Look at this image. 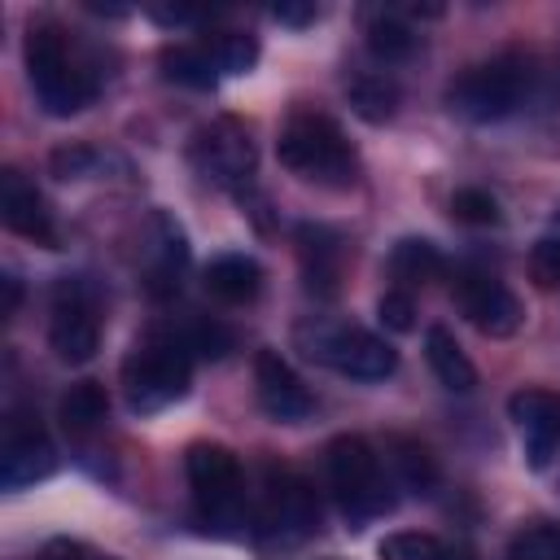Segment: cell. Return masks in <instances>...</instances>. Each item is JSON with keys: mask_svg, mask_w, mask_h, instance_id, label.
Segmentation results:
<instances>
[{"mask_svg": "<svg viewBox=\"0 0 560 560\" xmlns=\"http://www.w3.org/2000/svg\"><path fill=\"white\" fill-rule=\"evenodd\" d=\"M26 79L35 101L52 118H70L96 96V70L74 48L70 31L57 22H31L26 31Z\"/></svg>", "mask_w": 560, "mask_h": 560, "instance_id": "6da1fadb", "label": "cell"}, {"mask_svg": "<svg viewBox=\"0 0 560 560\" xmlns=\"http://www.w3.org/2000/svg\"><path fill=\"white\" fill-rule=\"evenodd\" d=\"M188 381H192V350L175 328L144 332L122 363V394L127 407L140 416L179 402L188 394Z\"/></svg>", "mask_w": 560, "mask_h": 560, "instance_id": "7a4b0ae2", "label": "cell"}, {"mask_svg": "<svg viewBox=\"0 0 560 560\" xmlns=\"http://www.w3.org/2000/svg\"><path fill=\"white\" fill-rule=\"evenodd\" d=\"M276 158L280 166H289L293 175L311 179V184H328V188H346L359 175V153L346 140V131L315 109H298L276 140Z\"/></svg>", "mask_w": 560, "mask_h": 560, "instance_id": "3957f363", "label": "cell"}, {"mask_svg": "<svg viewBox=\"0 0 560 560\" xmlns=\"http://www.w3.org/2000/svg\"><path fill=\"white\" fill-rule=\"evenodd\" d=\"M529 83H534L529 57L499 52V57L477 61L464 74H455L446 83V105H451V114H459L468 122H499L525 105Z\"/></svg>", "mask_w": 560, "mask_h": 560, "instance_id": "277c9868", "label": "cell"}, {"mask_svg": "<svg viewBox=\"0 0 560 560\" xmlns=\"http://www.w3.org/2000/svg\"><path fill=\"white\" fill-rule=\"evenodd\" d=\"M298 350L324 368H332L337 376L350 381H385L398 368V354L385 337L359 328V324H337V319H306L293 332Z\"/></svg>", "mask_w": 560, "mask_h": 560, "instance_id": "5b68a950", "label": "cell"}, {"mask_svg": "<svg viewBox=\"0 0 560 560\" xmlns=\"http://www.w3.org/2000/svg\"><path fill=\"white\" fill-rule=\"evenodd\" d=\"M324 464H328V490H332V499H337L346 521L363 525V521H372V516L394 508L389 481L381 472V455L368 446V438H359V433L332 438Z\"/></svg>", "mask_w": 560, "mask_h": 560, "instance_id": "8992f818", "label": "cell"}, {"mask_svg": "<svg viewBox=\"0 0 560 560\" xmlns=\"http://www.w3.org/2000/svg\"><path fill=\"white\" fill-rule=\"evenodd\" d=\"M184 472H188L197 521L206 529H228L245 516V472H241V459L228 446L192 442L188 455H184Z\"/></svg>", "mask_w": 560, "mask_h": 560, "instance_id": "52a82bcc", "label": "cell"}, {"mask_svg": "<svg viewBox=\"0 0 560 560\" xmlns=\"http://www.w3.org/2000/svg\"><path fill=\"white\" fill-rule=\"evenodd\" d=\"M319 529V494L289 468H267L254 499V534L271 547H293Z\"/></svg>", "mask_w": 560, "mask_h": 560, "instance_id": "ba28073f", "label": "cell"}, {"mask_svg": "<svg viewBox=\"0 0 560 560\" xmlns=\"http://www.w3.org/2000/svg\"><path fill=\"white\" fill-rule=\"evenodd\" d=\"M48 346L66 363H88L101 346V293L88 276H61L52 289Z\"/></svg>", "mask_w": 560, "mask_h": 560, "instance_id": "9c48e42d", "label": "cell"}, {"mask_svg": "<svg viewBox=\"0 0 560 560\" xmlns=\"http://www.w3.org/2000/svg\"><path fill=\"white\" fill-rule=\"evenodd\" d=\"M188 158H192L197 175L206 184H214V188H241V184H249L254 162H258L254 140H249V131L236 118H214V122L197 127L192 131V144H188Z\"/></svg>", "mask_w": 560, "mask_h": 560, "instance_id": "30bf717a", "label": "cell"}, {"mask_svg": "<svg viewBox=\"0 0 560 560\" xmlns=\"http://www.w3.org/2000/svg\"><path fill=\"white\" fill-rule=\"evenodd\" d=\"M52 464H57V455H52V442H48V433H44L39 416H35V411H26V407H13V411L4 416L0 481H4L9 490H22V486H31V481L48 477V472H52Z\"/></svg>", "mask_w": 560, "mask_h": 560, "instance_id": "8fae6325", "label": "cell"}, {"mask_svg": "<svg viewBox=\"0 0 560 560\" xmlns=\"http://www.w3.org/2000/svg\"><path fill=\"white\" fill-rule=\"evenodd\" d=\"M455 302H459L464 319L486 337H512L521 328V319H525L521 298L499 276H486V271L455 276Z\"/></svg>", "mask_w": 560, "mask_h": 560, "instance_id": "7c38bea8", "label": "cell"}, {"mask_svg": "<svg viewBox=\"0 0 560 560\" xmlns=\"http://www.w3.org/2000/svg\"><path fill=\"white\" fill-rule=\"evenodd\" d=\"M508 416H512V424L521 433L529 468H547L551 455L560 451V394L525 385V389H516L508 398Z\"/></svg>", "mask_w": 560, "mask_h": 560, "instance_id": "4fadbf2b", "label": "cell"}, {"mask_svg": "<svg viewBox=\"0 0 560 560\" xmlns=\"http://www.w3.org/2000/svg\"><path fill=\"white\" fill-rule=\"evenodd\" d=\"M254 389H258V402L271 420L280 424H298L315 411V398L306 394L302 376L276 354V350H258L254 359Z\"/></svg>", "mask_w": 560, "mask_h": 560, "instance_id": "5bb4252c", "label": "cell"}, {"mask_svg": "<svg viewBox=\"0 0 560 560\" xmlns=\"http://www.w3.org/2000/svg\"><path fill=\"white\" fill-rule=\"evenodd\" d=\"M188 267V241L184 228L171 214H153L144 228V284L153 298H171L179 289V276Z\"/></svg>", "mask_w": 560, "mask_h": 560, "instance_id": "9a60e30c", "label": "cell"}, {"mask_svg": "<svg viewBox=\"0 0 560 560\" xmlns=\"http://www.w3.org/2000/svg\"><path fill=\"white\" fill-rule=\"evenodd\" d=\"M0 219H4L9 232L26 236V241H35V245H48V249L57 245L52 214H48L39 188H35L18 166H9V171L0 175Z\"/></svg>", "mask_w": 560, "mask_h": 560, "instance_id": "2e32d148", "label": "cell"}, {"mask_svg": "<svg viewBox=\"0 0 560 560\" xmlns=\"http://www.w3.org/2000/svg\"><path fill=\"white\" fill-rule=\"evenodd\" d=\"M298 254H302L306 289L319 293V298H332V293H337V280H341V262H346L341 236L328 232V228L302 223V228H298Z\"/></svg>", "mask_w": 560, "mask_h": 560, "instance_id": "e0dca14e", "label": "cell"}, {"mask_svg": "<svg viewBox=\"0 0 560 560\" xmlns=\"http://www.w3.org/2000/svg\"><path fill=\"white\" fill-rule=\"evenodd\" d=\"M206 289H210V298H219L228 306H245L262 289V267L249 254H219L206 267Z\"/></svg>", "mask_w": 560, "mask_h": 560, "instance_id": "ac0fdd59", "label": "cell"}, {"mask_svg": "<svg viewBox=\"0 0 560 560\" xmlns=\"http://www.w3.org/2000/svg\"><path fill=\"white\" fill-rule=\"evenodd\" d=\"M424 359H429L433 376H438L446 389L468 394V389L477 385V368H472V359L464 354V346L455 341V332H451V328L433 324V328L424 332Z\"/></svg>", "mask_w": 560, "mask_h": 560, "instance_id": "d6986e66", "label": "cell"}, {"mask_svg": "<svg viewBox=\"0 0 560 560\" xmlns=\"http://www.w3.org/2000/svg\"><path fill=\"white\" fill-rule=\"evenodd\" d=\"M385 267H389V276L398 280V289L411 293V289L438 280V271H442V254H438V245L424 241V236H402V241H394Z\"/></svg>", "mask_w": 560, "mask_h": 560, "instance_id": "ffe728a7", "label": "cell"}, {"mask_svg": "<svg viewBox=\"0 0 560 560\" xmlns=\"http://www.w3.org/2000/svg\"><path fill=\"white\" fill-rule=\"evenodd\" d=\"M363 35H368V52H372L376 61H385V66L407 61V57L416 52V44H420L416 31L402 22L398 9H372L368 22H363Z\"/></svg>", "mask_w": 560, "mask_h": 560, "instance_id": "44dd1931", "label": "cell"}, {"mask_svg": "<svg viewBox=\"0 0 560 560\" xmlns=\"http://www.w3.org/2000/svg\"><path fill=\"white\" fill-rule=\"evenodd\" d=\"M346 96H350L354 114L368 118V122H385V118H394V109H398V88H394V79H385V74H376V70H350V74H346Z\"/></svg>", "mask_w": 560, "mask_h": 560, "instance_id": "7402d4cb", "label": "cell"}, {"mask_svg": "<svg viewBox=\"0 0 560 560\" xmlns=\"http://www.w3.org/2000/svg\"><path fill=\"white\" fill-rule=\"evenodd\" d=\"M105 411H109V398H105V389H101L96 381L70 385V389L61 394V407H57L61 429H66L70 438H88L92 429H101V424H105Z\"/></svg>", "mask_w": 560, "mask_h": 560, "instance_id": "603a6c76", "label": "cell"}, {"mask_svg": "<svg viewBox=\"0 0 560 560\" xmlns=\"http://www.w3.org/2000/svg\"><path fill=\"white\" fill-rule=\"evenodd\" d=\"M162 74L171 83H184V88H214L219 83V66H214V52L210 44H175L162 52Z\"/></svg>", "mask_w": 560, "mask_h": 560, "instance_id": "cb8c5ba5", "label": "cell"}, {"mask_svg": "<svg viewBox=\"0 0 560 560\" xmlns=\"http://www.w3.org/2000/svg\"><path fill=\"white\" fill-rule=\"evenodd\" d=\"M389 464H394L398 481L416 494H429L438 486V464H433L429 446L416 438H389Z\"/></svg>", "mask_w": 560, "mask_h": 560, "instance_id": "d4e9b609", "label": "cell"}, {"mask_svg": "<svg viewBox=\"0 0 560 560\" xmlns=\"http://www.w3.org/2000/svg\"><path fill=\"white\" fill-rule=\"evenodd\" d=\"M210 52H214V66L219 74H245L254 61H258V39L245 35V31H219L214 39H206Z\"/></svg>", "mask_w": 560, "mask_h": 560, "instance_id": "484cf974", "label": "cell"}, {"mask_svg": "<svg viewBox=\"0 0 560 560\" xmlns=\"http://www.w3.org/2000/svg\"><path fill=\"white\" fill-rule=\"evenodd\" d=\"M184 337V346L197 354V359H223L232 350V328H223L219 319L210 315H192L184 328H175Z\"/></svg>", "mask_w": 560, "mask_h": 560, "instance_id": "4316f807", "label": "cell"}, {"mask_svg": "<svg viewBox=\"0 0 560 560\" xmlns=\"http://www.w3.org/2000/svg\"><path fill=\"white\" fill-rule=\"evenodd\" d=\"M446 556H451V547L420 529H398L381 542V560H446Z\"/></svg>", "mask_w": 560, "mask_h": 560, "instance_id": "83f0119b", "label": "cell"}, {"mask_svg": "<svg viewBox=\"0 0 560 560\" xmlns=\"http://www.w3.org/2000/svg\"><path fill=\"white\" fill-rule=\"evenodd\" d=\"M508 560H560V525H529L512 538Z\"/></svg>", "mask_w": 560, "mask_h": 560, "instance_id": "f1b7e54d", "label": "cell"}, {"mask_svg": "<svg viewBox=\"0 0 560 560\" xmlns=\"http://www.w3.org/2000/svg\"><path fill=\"white\" fill-rule=\"evenodd\" d=\"M451 214H455L459 223L490 228V223H499V201H494L486 188H459V192L451 197Z\"/></svg>", "mask_w": 560, "mask_h": 560, "instance_id": "f546056e", "label": "cell"}, {"mask_svg": "<svg viewBox=\"0 0 560 560\" xmlns=\"http://www.w3.org/2000/svg\"><path fill=\"white\" fill-rule=\"evenodd\" d=\"M529 276H534L542 289H556V284H560V214H556V232H547V236L529 249Z\"/></svg>", "mask_w": 560, "mask_h": 560, "instance_id": "4dcf8cb0", "label": "cell"}, {"mask_svg": "<svg viewBox=\"0 0 560 560\" xmlns=\"http://www.w3.org/2000/svg\"><path fill=\"white\" fill-rule=\"evenodd\" d=\"M101 162H105V158H101V149H92V144H66V149H57V153L48 158V166H52L57 179H83V175H92Z\"/></svg>", "mask_w": 560, "mask_h": 560, "instance_id": "1f68e13d", "label": "cell"}, {"mask_svg": "<svg viewBox=\"0 0 560 560\" xmlns=\"http://www.w3.org/2000/svg\"><path fill=\"white\" fill-rule=\"evenodd\" d=\"M376 311H381V324L394 328V332H407V328L416 324V302H411L407 289H389V293H381Z\"/></svg>", "mask_w": 560, "mask_h": 560, "instance_id": "d6a6232c", "label": "cell"}, {"mask_svg": "<svg viewBox=\"0 0 560 560\" xmlns=\"http://www.w3.org/2000/svg\"><path fill=\"white\" fill-rule=\"evenodd\" d=\"M39 560H114V556H105V551H96V547H88V542L57 538V542H48V551H44Z\"/></svg>", "mask_w": 560, "mask_h": 560, "instance_id": "836d02e7", "label": "cell"}, {"mask_svg": "<svg viewBox=\"0 0 560 560\" xmlns=\"http://www.w3.org/2000/svg\"><path fill=\"white\" fill-rule=\"evenodd\" d=\"M158 22H166V26H188V22H206L210 13L206 9H188V4H175V9H149Z\"/></svg>", "mask_w": 560, "mask_h": 560, "instance_id": "e575fe53", "label": "cell"}, {"mask_svg": "<svg viewBox=\"0 0 560 560\" xmlns=\"http://www.w3.org/2000/svg\"><path fill=\"white\" fill-rule=\"evenodd\" d=\"M271 18L284 26H306V22H315V4H276Z\"/></svg>", "mask_w": 560, "mask_h": 560, "instance_id": "d590c367", "label": "cell"}, {"mask_svg": "<svg viewBox=\"0 0 560 560\" xmlns=\"http://www.w3.org/2000/svg\"><path fill=\"white\" fill-rule=\"evenodd\" d=\"M0 284H4V306H0V315H13L18 302H22V284H18V276H4Z\"/></svg>", "mask_w": 560, "mask_h": 560, "instance_id": "8d00e7d4", "label": "cell"}]
</instances>
